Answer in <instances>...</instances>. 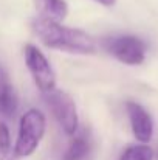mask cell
I'll use <instances>...</instances> for the list:
<instances>
[{"label": "cell", "instance_id": "6da1fadb", "mask_svg": "<svg viewBox=\"0 0 158 160\" xmlns=\"http://www.w3.org/2000/svg\"><path fill=\"white\" fill-rule=\"evenodd\" d=\"M31 27L36 36L41 39V42L48 48L76 54H93L96 52L95 39L79 28L64 27L57 22L47 20L42 17L36 19L31 23Z\"/></svg>", "mask_w": 158, "mask_h": 160}, {"label": "cell", "instance_id": "7a4b0ae2", "mask_svg": "<svg viewBox=\"0 0 158 160\" xmlns=\"http://www.w3.org/2000/svg\"><path fill=\"white\" fill-rule=\"evenodd\" d=\"M44 134H45V117H44V113L37 109H30L20 118L14 154L17 157L31 156L37 149Z\"/></svg>", "mask_w": 158, "mask_h": 160}, {"label": "cell", "instance_id": "3957f363", "mask_svg": "<svg viewBox=\"0 0 158 160\" xmlns=\"http://www.w3.org/2000/svg\"><path fill=\"white\" fill-rule=\"evenodd\" d=\"M104 48L107 53H110L122 64L140 65L146 59L147 44L141 38L121 34V36L107 38L104 41Z\"/></svg>", "mask_w": 158, "mask_h": 160}, {"label": "cell", "instance_id": "277c9868", "mask_svg": "<svg viewBox=\"0 0 158 160\" xmlns=\"http://www.w3.org/2000/svg\"><path fill=\"white\" fill-rule=\"evenodd\" d=\"M44 98L53 117L64 129V132L68 135H74L79 129V118L76 104L71 100V97L59 89H54L48 93H44Z\"/></svg>", "mask_w": 158, "mask_h": 160}, {"label": "cell", "instance_id": "5b68a950", "mask_svg": "<svg viewBox=\"0 0 158 160\" xmlns=\"http://www.w3.org/2000/svg\"><path fill=\"white\" fill-rule=\"evenodd\" d=\"M23 53H25L26 67H28L36 86L39 87V90L42 93H48V92L54 90L56 89V75H54V70L50 65L48 59L45 58V54L33 44H28L25 47Z\"/></svg>", "mask_w": 158, "mask_h": 160}, {"label": "cell", "instance_id": "8992f818", "mask_svg": "<svg viewBox=\"0 0 158 160\" xmlns=\"http://www.w3.org/2000/svg\"><path fill=\"white\" fill-rule=\"evenodd\" d=\"M126 109H127V115H129L132 132L135 138L141 143L151 142L154 135V121H152L151 113L135 101H129L126 104Z\"/></svg>", "mask_w": 158, "mask_h": 160}, {"label": "cell", "instance_id": "52a82bcc", "mask_svg": "<svg viewBox=\"0 0 158 160\" xmlns=\"http://www.w3.org/2000/svg\"><path fill=\"white\" fill-rule=\"evenodd\" d=\"M92 154V138L87 129H78L62 160H87Z\"/></svg>", "mask_w": 158, "mask_h": 160}, {"label": "cell", "instance_id": "ba28073f", "mask_svg": "<svg viewBox=\"0 0 158 160\" xmlns=\"http://www.w3.org/2000/svg\"><path fill=\"white\" fill-rule=\"evenodd\" d=\"M17 109V98L8 73L0 65V117L9 118Z\"/></svg>", "mask_w": 158, "mask_h": 160}, {"label": "cell", "instance_id": "9c48e42d", "mask_svg": "<svg viewBox=\"0 0 158 160\" xmlns=\"http://www.w3.org/2000/svg\"><path fill=\"white\" fill-rule=\"evenodd\" d=\"M33 2L42 19L60 23V20H64L68 14V6L65 0H33Z\"/></svg>", "mask_w": 158, "mask_h": 160}, {"label": "cell", "instance_id": "30bf717a", "mask_svg": "<svg viewBox=\"0 0 158 160\" xmlns=\"http://www.w3.org/2000/svg\"><path fill=\"white\" fill-rule=\"evenodd\" d=\"M119 160H154V151L147 145H133L121 154Z\"/></svg>", "mask_w": 158, "mask_h": 160}, {"label": "cell", "instance_id": "8fae6325", "mask_svg": "<svg viewBox=\"0 0 158 160\" xmlns=\"http://www.w3.org/2000/svg\"><path fill=\"white\" fill-rule=\"evenodd\" d=\"M0 160H12L9 131L5 123H0Z\"/></svg>", "mask_w": 158, "mask_h": 160}, {"label": "cell", "instance_id": "7c38bea8", "mask_svg": "<svg viewBox=\"0 0 158 160\" xmlns=\"http://www.w3.org/2000/svg\"><path fill=\"white\" fill-rule=\"evenodd\" d=\"M95 2H98V3H101L104 6H112V5H115L116 0H95Z\"/></svg>", "mask_w": 158, "mask_h": 160}]
</instances>
